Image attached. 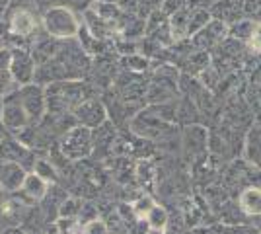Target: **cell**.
Returning <instances> with one entry per match:
<instances>
[{"mask_svg":"<svg viewBox=\"0 0 261 234\" xmlns=\"http://www.w3.org/2000/svg\"><path fill=\"white\" fill-rule=\"evenodd\" d=\"M4 45L6 47H30L41 34V14L32 0H10V6L2 18Z\"/></svg>","mask_w":261,"mask_h":234,"instance_id":"obj_1","label":"cell"},{"mask_svg":"<svg viewBox=\"0 0 261 234\" xmlns=\"http://www.w3.org/2000/svg\"><path fill=\"white\" fill-rule=\"evenodd\" d=\"M82 25L80 14L72 12L66 6H55L49 10L41 12V30L49 37H55L59 41H68L76 39L78 32Z\"/></svg>","mask_w":261,"mask_h":234,"instance_id":"obj_2","label":"cell"},{"mask_svg":"<svg viewBox=\"0 0 261 234\" xmlns=\"http://www.w3.org/2000/svg\"><path fill=\"white\" fill-rule=\"evenodd\" d=\"M129 131L141 139L146 141H170L174 139L177 129H175V123H168L160 119L158 115H154L148 108H142L139 113H135L129 121Z\"/></svg>","mask_w":261,"mask_h":234,"instance_id":"obj_3","label":"cell"},{"mask_svg":"<svg viewBox=\"0 0 261 234\" xmlns=\"http://www.w3.org/2000/svg\"><path fill=\"white\" fill-rule=\"evenodd\" d=\"M57 145H59L61 152L65 154V158L68 162L86 160L94 152L92 131L86 129V127H80V125H74L65 135H61V139L57 141Z\"/></svg>","mask_w":261,"mask_h":234,"instance_id":"obj_4","label":"cell"},{"mask_svg":"<svg viewBox=\"0 0 261 234\" xmlns=\"http://www.w3.org/2000/svg\"><path fill=\"white\" fill-rule=\"evenodd\" d=\"M0 123L4 125V129L8 131V135H14L18 131H22L23 127L32 125L28 115L23 112V106L18 96V88L8 90L2 96V108H0Z\"/></svg>","mask_w":261,"mask_h":234,"instance_id":"obj_5","label":"cell"},{"mask_svg":"<svg viewBox=\"0 0 261 234\" xmlns=\"http://www.w3.org/2000/svg\"><path fill=\"white\" fill-rule=\"evenodd\" d=\"M18 96L23 106V112L28 115V119L32 125L43 121V117L47 115V100H45V88L39 84H25L18 88Z\"/></svg>","mask_w":261,"mask_h":234,"instance_id":"obj_6","label":"cell"},{"mask_svg":"<svg viewBox=\"0 0 261 234\" xmlns=\"http://www.w3.org/2000/svg\"><path fill=\"white\" fill-rule=\"evenodd\" d=\"M35 68L37 65L28 47H10V78L18 88L32 84Z\"/></svg>","mask_w":261,"mask_h":234,"instance_id":"obj_7","label":"cell"},{"mask_svg":"<svg viewBox=\"0 0 261 234\" xmlns=\"http://www.w3.org/2000/svg\"><path fill=\"white\" fill-rule=\"evenodd\" d=\"M72 119H74L76 125L86 127L90 131L98 129L99 125H103L108 121V112H106V106H103L101 98L92 96V98L82 101L80 106H76L72 110Z\"/></svg>","mask_w":261,"mask_h":234,"instance_id":"obj_8","label":"cell"},{"mask_svg":"<svg viewBox=\"0 0 261 234\" xmlns=\"http://www.w3.org/2000/svg\"><path fill=\"white\" fill-rule=\"evenodd\" d=\"M35 158H37V154L30 150L28 146H23L12 135H6L0 141V162H14V164H20L25 172H32Z\"/></svg>","mask_w":261,"mask_h":234,"instance_id":"obj_9","label":"cell"},{"mask_svg":"<svg viewBox=\"0 0 261 234\" xmlns=\"http://www.w3.org/2000/svg\"><path fill=\"white\" fill-rule=\"evenodd\" d=\"M226 37H228V25L218 22V20H211L201 32L191 35L189 43L193 47V51H207L208 53L211 49H215L222 43Z\"/></svg>","mask_w":261,"mask_h":234,"instance_id":"obj_10","label":"cell"},{"mask_svg":"<svg viewBox=\"0 0 261 234\" xmlns=\"http://www.w3.org/2000/svg\"><path fill=\"white\" fill-rule=\"evenodd\" d=\"M181 145H184L185 152L191 158L205 156V150L208 148V135L205 131V127H201V125H187L184 129Z\"/></svg>","mask_w":261,"mask_h":234,"instance_id":"obj_11","label":"cell"},{"mask_svg":"<svg viewBox=\"0 0 261 234\" xmlns=\"http://www.w3.org/2000/svg\"><path fill=\"white\" fill-rule=\"evenodd\" d=\"M61 47H63V41H59V39H55V37H49L47 34L41 32V34L37 35L32 43H30L28 49H30V53H32L35 65H43V63H47V61H51V59H55V57L59 55Z\"/></svg>","mask_w":261,"mask_h":234,"instance_id":"obj_12","label":"cell"},{"mask_svg":"<svg viewBox=\"0 0 261 234\" xmlns=\"http://www.w3.org/2000/svg\"><path fill=\"white\" fill-rule=\"evenodd\" d=\"M115 137H117V127L109 121L99 125L98 129H92V145H94L92 156H98V158L109 156Z\"/></svg>","mask_w":261,"mask_h":234,"instance_id":"obj_13","label":"cell"},{"mask_svg":"<svg viewBox=\"0 0 261 234\" xmlns=\"http://www.w3.org/2000/svg\"><path fill=\"white\" fill-rule=\"evenodd\" d=\"M25 170L14 162H0V190L6 193H16L25 179Z\"/></svg>","mask_w":261,"mask_h":234,"instance_id":"obj_14","label":"cell"},{"mask_svg":"<svg viewBox=\"0 0 261 234\" xmlns=\"http://www.w3.org/2000/svg\"><path fill=\"white\" fill-rule=\"evenodd\" d=\"M80 18H82V25H84V28H86L88 32L94 35L96 39H99V41H111V39H113V35H117L115 28H113V25H109L108 22H103L98 14L92 10V8H88Z\"/></svg>","mask_w":261,"mask_h":234,"instance_id":"obj_15","label":"cell"},{"mask_svg":"<svg viewBox=\"0 0 261 234\" xmlns=\"http://www.w3.org/2000/svg\"><path fill=\"white\" fill-rule=\"evenodd\" d=\"M208 14H211L213 20H218V22L226 23V25H232L238 20H242L244 10H242V6H238L232 0H215L211 4V8H208Z\"/></svg>","mask_w":261,"mask_h":234,"instance_id":"obj_16","label":"cell"},{"mask_svg":"<svg viewBox=\"0 0 261 234\" xmlns=\"http://www.w3.org/2000/svg\"><path fill=\"white\" fill-rule=\"evenodd\" d=\"M47 190H49V184H47V181H43L39 176H35L33 172H28V174H25V179H23V184H22V188H20L18 193H20L28 203L37 205V203L45 197Z\"/></svg>","mask_w":261,"mask_h":234,"instance_id":"obj_17","label":"cell"},{"mask_svg":"<svg viewBox=\"0 0 261 234\" xmlns=\"http://www.w3.org/2000/svg\"><path fill=\"white\" fill-rule=\"evenodd\" d=\"M133 176H135L137 184L141 186L142 190H154V186L158 181V166L150 158H142L139 162H135Z\"/></svg>","mask_w":261,"mask_h":234,"instance_id":"obj_18","label":"cell"},{"mask_svg":"<svg viewBox=\"0 0 261 234\" xmlns=\"http://www.w3.org/2000/svg\"><path fill=\"white\" fill-rule=\"evenodd\" d=\"M238 207L248 217H261V188H255V186L246 188L240 193Z\"/></svg>","mask_w":261,"mask_h":234,"instance_id":"obj_19","label":"cell"},{"mask_svg":"<svg viewBox=\"0 0 261 234\" xmlns=\"http://www.w3.org/2000/svg\"><path fill=\"white\" fill-rule=\"evenodd\" d=\"M168 25H170V32H172L175 43L185 41L189 37V34H187V30H189V8H181L175 14H172L168 18Z\"/></svg>","mask_w":261,"mask_h":234,"instance_id":"obj_20","label":"cell"},{"mask_svg":"<svg viewBox=\"0 0 261 234\" xmlns=\"http://www.w3.org/2000/svg\"><path fill=\"white\" fill-rule=\"evenodd\" d=\"M92 10L96 12L103 22H108L109 25H113V28H115V32H117L119 23L123 22V18H125V14L117 8V4H115V2H98V0H96V2L92 4Z\"/></svg>","mask_w":261,"mask_h":234,"instance_id":"obj_21","label":"cell"},{"mask_svg":"<svg viewBox=\"0 0 261 234\" xmlns=\"http://www.w3.org/2000/svg\"><path fill=\"white\" fill-rule=\"evenodd\" d=\"M208 63H211V57H208L207 51H191L189 55L184 57V63H181V68L184 72L189 76H195V74H201L203 70L208 68Z\"/></svg>","mask_w":261,"mask_h":234,"instance_id":"obj_22","label":"cell"},{"mask_svg":"<svg viewBox=\"0 0 261 234\" xmlns=\"http://www.w3.org/2000/svg\"><path fill=\"white\" fill-rule=\"evenodd\" d=\"M146 226H148V230L150 232H164L166 228H168V224H170V213L164 209L162 205H158V203H154L152 209L144 215V219H142Z\"/></svg>","mask_w":261,"mask_h":234,"instance_id":"obj_23","label":"cell"},{"mask_svg":"<svg viewBox=\"0 0 261 234\" xmlns=\"http://www.w3.org/2000/svg\"><path fill=\"white\" fill-rule=\"evenodd\" d=\"M32 172L35 176H39V178L47 181L49 186H53V184H61V172L57 170V168L45 158V156H37L35 158V162H33V168Z\"/></svg>","mask_w":261,"mask_h":234,"instance_id":"obj_24","label":"cell"},{"mask_svg":"<svg viewBox=\"0 0 261 234\" xmlns=\"http://www.w3.org/2000/svg\"><path fill=\"white\" fill-rule=\"evenodd\" d=\"M246 158L261 166V127H251L246 137Z\"/></svg>","mask_w":261,"mask_h":234,"instance_id":"obj_25","label":"cell"},{"mask_svg":"<svg viewBox=\"0 0 261 234\" xmlns=\"http://www.w3.org/2000/svg\"><path fill=\"white\" fill-rule=\"evenodd\" d=\"M253 20L250 18H242L236 23L228 25V37L234 39V41H240V43H248L251 37V32H253Z\"/></svg>","mask_w":261,"mask_h":234,"instance_id":"obj_26","label":"cell"},{"mask_svg":"<svg viewBox=\"0 0 261 234\" xmlns=\"http://www.w3.org/2000/svg\"><path fill=\"white\" fill-rule=\"evenodd\" d=\"M82 224L76 219H57L45 226V234H80Z\"/></svg>","mask_w":261,"mask_h":234,"instance_id":"obj_27","label":"cell"},{"mask_svg":"<svg viewBox=\"0 0 261 234\" xmlns=\"http://www.w3.org/2000/svg\"><path fill=\"white\" fill-rule=\"evenodd\" d=\"M99 219L106 223L109 234H129V224L125 223V219L117 213L115 207H111L108 215H103V217H99Z\"/></svg>","mask_w":261,"mask_h":234,"instance_id":"obj_28","label":"cell"},{"mask_svg":"<svg viewBox=\"0 0 261 234\" xmlns=\"http://www.w3.org/2000/svg\"><path fill=\"white\" fill-rule=\"evenodd\" d=\"M82 205H84L82 197L68 193V197L63 201V205L59 209V219H76L78 221V215L82 211Z\"/></svg>","mask_w":261,"mask_h":234,"instance_id":"obj_29","label":"cell"},{"mask_svg":"<svg viewBox=\"0 0 261 234\" xmlns=\"http://www.w3.org/2000/svg\"><path fill=\"white\" fill-rule=\"evenodd\" d=\"M121 65H123V70H129V72H135V74H142L144 70L150 68V59L139 55H127L121 59Z\"/></svg>","mask_w":261,"mask_h":234,"instance_id":"obj_30","label":"cell"},{"mask_svg":"<svg viewBox=\"0 0 261 234\" xmlns=\"http://www.w3.org/2000/svg\"><path fill=\"white\" fill-rule=\"evenodd\" d=\"M211 20H213V18H211L208 10H205V8L189 10V30H187L189 37H191V35H195L197 32H201V30H203Z\"/></svg>","mask_w":261,"mask_h":234,"instance_id":"obj_31","label":"cell"},{"mask_svg":"<svg viewBox=\"0 0 261 234\" xmlns=\"http://www.w3.org/2000/svg\"><path fill=\"white\" fill-rule=\"evenodd\" d=\"M0 82L8 90L18 88L10 78V47H2L0 49Z\"/></svg>","mask_w":261,"mask_h":234,"instance_id":"obj_32","label":"cell"},{"mask_svg":"<svg viewBox=\"0 0 261 234\" xmlns=\"http://www.w3.org/2000/svg\"><path fill=\"white\" fill-rule=\"evenodd\" d=\"M144 22H146V35L152 34V32H156L160 25H164V23L168 22V18L164 16L162 10H156L152 12V14H148L146 18H144Z\"/></svg>","mask_w":261,"mask_h":234,"instance_id":"obj_33","label":"cell"},{"mask_svg":"<svg viewBox=\"0 0 261 234\" xmlns=\"http://www.w3.org/2000/svg\"><path fill=\"white\" fill-rule=\"evenodd\" d=\"M164 0H139V8H137V16L141 18H146L148 14L160 10Z\"/></svg>","mask_w":261,"mask_h":234,"instance_id":"obj_34","label":"cell"},{"mask_svg":"<svg viewBox=\"0 0 261 234\" xmlns=\"http://www.w3.org/2000/svg\"><path fill=\"white\" fill-rule=\"evenodd\" d=\"M80 234H109V230L101 219H96V221H90V223L82 224Z\"/></svg>","mask_w":261,"mask_h":234,"instance_id":"obj_35","label":"cell"},{"mask_svg":"<svg viewBox=\"0 0 261 234\" xmlns=\"http://www.w3.org/2000/svg\"><path fill=\"white\" fill-rule=\"evenodd\" d=\"M94 2H96V0H61L63 6L70 8V10L76 12V14H84L88 8H92Z\"/></svg>","mask_w":261,"mask_h":234,"instance_id":"obj_36","label":"cell"},{"mask_svg":"<svg viewBox=\"0 0 261 234\" xmlns=\"http://www.w3.org/2000/svg\"><path fill=\"white\" fill-rule=\"evenodd\" d=\"M181 8H187V0H164L162 6H160V10L164 12L166 18H170L172 14H175Z\"/></svg>","mask_w":261,"mask_h":234,"instance_id":"obj_37","label":"cell"},{"mask_svg":"<svg viewBox=\"0 0 261 234\" xmlns=\"http://www.w3.org/2000/svg\"><path fill=\"white\" fill-rule=\"evenodd\" d=\"M248 43H250V49L253 53H261V22L253 23V32H251Z\"/></svg>","mask_w":261,"mask_h":234,"instance_id":"obj_38","label":"cell"},{"mask_svg":"<svg viewBox=\"0 0 261 234\" xmlns=\"http://www.w3.org/2000/svg\"><path fill=\"white\" fill-rule=\"evenodd\" d=\"M115 4L123 14H137L139 8V0H115Z\"/></svg>","mask_w":261,"mask_h":234,"instance_id":"obj_39","label":"cell"},{"mask_svg":"<svg viewBox=\"0 0 261 234\" xmlns=\"http://www.w3.org/2000/svg\"><path fill=\"white\" fill-rule=\"evenodd\" d=\"M32 2L35 4V8L39 10V14L49 10V8H55V6H61V0H32Z\"/></svg>","mask_w":261,"mask_h":234,"instance_id":"obj_40","label":"cell"},{"mask_svg":"<svg viewBox=\"0 0 261 234\" xmlns=\"http://www.w3.org/2000/svg\"><path fill=\"white\" fill-rule=\"evenodd\" d=\"M2 234H25V230H23L22 226H6L2 230Z\"/></svg>","mask_w":261,"mask_h":234,"instance_id":"obj_41","label":"cell"},{"mask_svg":"<svg viewBox=\"0 0 261 234\" xmlns=\"http://www.w3.org/2000/svg\"><path fill=\"white\" fill-rule=\"evenodd\" d=\"M25 234H45V228H32V230H25Z\"/></svg>","mask_w":261,"mask_h":234,"instance_id":"obj_42","label":"cell"},{"mask_svg":"<svg viewBox=\"0 0 261 234\" xmlns=\"http://www.w3.org/2000/svg\"><path fill=\"white\" fill-rule=\"evenodd\" d=\"M6 135H8V131H6V129H4V125L0 123V141H2V139H4Z\"/></svg>","mask_w":261,"mask_h":234,"instance_id":"obj_43","label":"cell"},{"mask_svg":"<svg viewBox=\"0 0 261 234\" xmlns=\"http://www.w3.org/2000/svg\"><path fill=\"white\" fill-rule=\"evenodd\" d=\"M6 92H8V88H6V86H4V84H2V82H0V98H2V96H4V94H6Z\"/></svg>","mask_w":261,"mask_h":234,"instance_id":"obj_44","label":"cell"},{"mask_svg":"<svg viewBox=\"0 0 261 234\" xmlns=\"http://www.w3.org/2000/svg\"><path fill=\"white\" fill-rule=\"evenodd\" d=\"M232 2H236L238 6H244V2H246V0H232Z\"/></svg>","mask_w":261,"mask_h":234,"instance_id":"obj_45","label":"cell"},{"mask_svg":"<svg viewBox=\"0 0 261 234\" xmlns=\"http://www.w3.org/2000/svg\"><path fill=\"white\" fill-rule=\"evenodd\" d=\"M2 47H6V45H4V37H2V34H0V49H2Z\"/></svg>","mask_w":261,"mask_h":234,"instance_id":"obj_46","label":"cell"},{"mask_svg":"<svg viewBox=\"0 0 261 234\" xmlns=\"http://www.w3.org/2000/svg\"><path fill=\"white\" fill-rule=\"evenodd\" d=\"M4 228H6V226H4V224H2V221H0V234H2V230H4Z\"/></svg>","mask_w":261,"mask_h":234,"instance_id":"obj_47","label":"cell"},{"mask_svg":"<svg viewBox=\"0 0 261 234\" xmlns=\"http://www.w3.org/2000/svg\"><path fill=\"white\" fill-rule=\"evenodd\" d=\"M98 2H115V0H98Z\"/></svg>","mask_w":261,"mask_h":234,"instance_id":"obj_48","label":"cell"},{"mask_svg":"<svg viewBox=\"0 0 261 234\" xmlns=\"http://www.w3.org/2000/svg\"><path fill=\"white\" fill-rule=\"evenodd\" d=\"M0 193H2V190H0Z\"/></svg>","mask_w":261,"mask_h":234,"instance_id":"obj_49","label":"cell"}]
</instances>
